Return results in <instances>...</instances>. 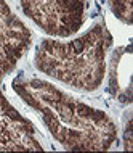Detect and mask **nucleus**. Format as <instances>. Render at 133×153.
<instances>
[{
  "instance_id": "obj_1",
  "label": "nucleus",
  "mask_w": 133,
  "mask_h": 153,
  "mask_svg": "<svg viewBox=\"0 0 133 153\" xmlns=\"http://www.w3.org/2000/svg\"><path fill=\"white\" fill-rule=\"evenodd\" d=\"M11 85L21 100L42 116L53 139L68 150L103 152L117 139V126L107 113L79 102L50 82L19 77Z\"/></svg>"
},
{
  "instance_id": "obj_2",
  "label": "nucleus",
  "mask_w": 133,
  "mask_h": 153,
  "mask_svg": "<svg viewBox=\"0 0 133 153\" xmlns=\"http://www.w3.org/2000/svg\"><path fill=\"white\" fill-rule=\"evenodd\" d=\"M112 37L103 23L69 42L45 39L39 44L34 65L45 76L69 87L93 92L106 76L107 50Z\"/></svg>"
},
{
  "instance_id": "obj_3",
  "label": "nucleus",
  "mask_w": 133,
  "mask_h": 153,
  "mask_svg": "<svg viewBox=\"0 0 133 153\" xmlns=\"http://www.w3.org/2000/svg\"><path fill=\"white\" fill-rule=\"evenodd\" d=\"M32 44V34L3 0H0V152L42 150L35 127L8 102L3 79L16 68Z\"/></svg>"
},
{
  "instance_id": "obj_4",
  "label": "nucleus",
  "mask_w": 133,
  "mask_h": 153,
  "mask_svg": "<svg viewBox=\"0 0 133 153\" xmlns=\"http://www.w3.org/2000/svg\"><path fill=\"white\" fill-rule=\"evenodd\" d=\"M21 7L48 36L71 37L85 21L87 0H21Z\"/></svg>"
},
{
  "instance_id": "obj_5",
  "label": "nucleus",
  "mask_w": 133,
  "mask_h": 153,
  "mask_svg": "<svg viewBox=\"0 0 133 153\" xmlns=\"http://www.w3.org/2000/svg\"><path fill=\"white\" fill-rule=\"evenodd\" d=\"M111 8L114 15L127 24L132 21V0H112Z\"/></svg>"
}]
</instances>
